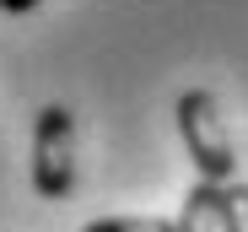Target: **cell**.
Returning <instances> with one entry per match:
<instances>
[{
  "label": "cell",
  "mask_w": 248,
  "mask_h": 232,
  "mask_svg": "<svg viewBox=\"0 0 248 232\" xmlns=\"http://www.w3.org/2000/svg\"><path fill=\"white\" fill-rule=\"evenodd\" d=\"M178 135H184L189 162H194V173L205 184H232V168H237L232 135H227L221 113H216V97L205 92V87H189L178 97Z\"/></svg>",
  "instance_id": "obj_1"
},
{
  "label": "cell",
  "mask_w": 248,
  "mask_h": 232,
  "mask_svg": "<svg viewBox=\"0 0 248 232\" xmlns=\"http://www.w3.org/2000/svg\"><path fill=\"white\" fill-rule=\"evenodd\" d=\"M32 189L38 200H65L76 189V119L65 103H49L32 124Z\"/></svg>",
  "instance_id": "obj_2"
},
{
  "label": "cell",
  "mask_w": 248,
  "mask_h": 232,
  "mask_svg": "<svg viewBox=\"0 0 248 232\" xmlns=\"http://www.w3.org/2000/svg\"><path fill=\"white\" fill-rule=\"evenodd\" d=\"M178 232H221V184H205V178H194V189L184 195Z\"/></svg>",
  "instance_id": "obj_3"
},
{
  "label": "cell",
  "mask_w": 248,
  "mask_h": 232,
  "mask_svg": "<svg viewBox=\"0 0 248 232\" xmlns=\"http://www.w3.org/2000/svg\"><path fill=\"white\" fill-rule=\"evenodd\" d=\"M81 232H178V221H162V216H103V221H87Z\"/></svg>",
  "instance_id": "obj_4"
},
{
  "label": "cell",
  "mask_w": 248,
  "mask_h": 232,
  "mask_svg": "<svg viewBox=\"0 0 248 232\" xmlns=\"http://www.w3.org/2000/svg\"><path fill=\"white\" fill-rule=\"evenodd\" d=\"M221 232H248V184H221Z\"/></svg>",
  "instance_id": "obj_5"
},
{
  "label": "cell",
  "mask_w": 248,
  "mask_h": 232,
  "mask_svg": "<svg viewBox=\"0 0 248 232\" xmlns=\"http://www.w3.org/2000/svg\"><path fill=\"white\" fill-rule=\"evenodd\" d=\"M38 0H0V11H11V16H22V11H32Z\"/></svg>",
  "instance_id": "obj_6"
}]
</instances>
